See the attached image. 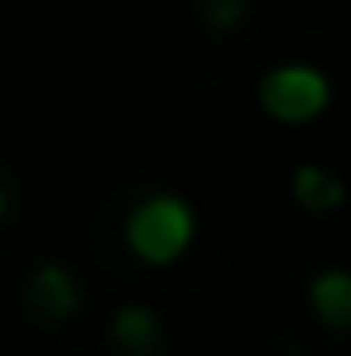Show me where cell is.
I'll use <instances>...</instances> for the list:
<instances>
[{"label": "cell", "instance_id": "52a82bcc", "mask_svg": "<svg viewBox=\"0 0 351 356\" xmlns=\"http://www.w3.org/2000/svg\"><path fill=\"white\" fill-rule=\"evenodd\" d=\"M197 15H202V24H212V29H231L236 19L245 15V0H202Z\"/></svg>", "mask_w": 351, "mask_h": 356}, {"label": "cell", "instance_id": "277c9868", "mask_svg": "<svg viewBox=\"0 0 351 356\" xmlns=\"http://www.w3.org/2000/svg\"><path fill=\"white\" fill-rule=\"evenodd\" d=\"M34 303L49 313V318H67L77 308V289H72V275L63 265H39L34 270Z\"/></svg>", "mask_w": 351, "mask_h": 356}, {"label": "cell", "instance_id": "5b68a950", "mask_svg": "<svg viewBox=\"0 0 351 356\" xmlns=\"http://www.w3.org/2000/svg\"><path fill=\"white\" fill-rule=\"evenodd\" d=\"M111 337L125 352H149L159 342V318L149 308H120L116 318H111Z\"/></svg>", "mask_w": 351, "mask_h": 356}, {"label": "cell", "instance_id": "3957f363", "mask_svg": "<svg viewBox=\"0 0 351 356\" xmlns=\"http://www.w3.org/2000/svg\"><path fill=\"white\" fill-rule=\"evenodd\" d=\"M308 298H313V308H318V318H323L327 327H347V318H351V280L342 275V270L318 275L313 289H308Z\"/></svg>", "mask_w": 351, "mask_h": 356}, {"label": "cell", "instance_id": "6da1fadb", "mask_svg": "<svg viewBox=\"0 0 351 356\" xmlns=\"http://www.w3.org/2000/svg\"><path fill=\"white\" fill-rule=\"evenodd\" d=\"M125 241H130V250H135L140 260H149V265L178 260V255L188 250V241H193V212H188V202L174 197V193L145 197V202L130 212V222H125Z\"/></svg>", "mask_w": 351, "mask_h": 356}, {"label": "cell", "instance_id": "8992f818", "mask_svg": "<svg viewBox=\"0 0 351 356\" xmlns=\"http://www.w3.org/2000/svg\"><path fill=\"white\" fill-rule=\"evenodd\" d=\"M293 197L308 212H332V207H342V183L327 178L323 169H298L293 174Z\"/></svg>", "mask_w": 351, "mask_h": 356}, {"label": "cell", "instance_id": "7a4b0ae2", "mask_svg": "<svg viewBox=\"0 0 351 356\" xmlns=\"http://www.w3.org/2000/svg\"><path fill=\"white\" fill-rule=\"evenodd\" d=\"M327 102H332V87H327V77H323L318 67H308V63H284V67H275V72L260 82V106L275 120H289V125L323 116Z\"/></svg>", "mask_w": 351, "mask_h": 356}, {"label": "cell", "instance_id": "ba28073f", "mask_svg": "<svg viewBox=\"0 0 351 356\" xmlns=\"http://www.w3.org/2000/svg\"><path fill=\"white\" fill-rule=\"evenodd\" d=\"M0 212H5V193H0Z\"/></svg>", "mask_w": 351, "mask_h": 356}]
</instances>
